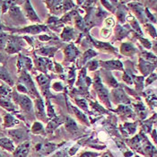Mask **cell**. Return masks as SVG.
<instances>
[{
    "label": "cell",
    "mask_w": 157,
    "mask_h": 157,
    "mask_svg": "<svg viewBox=\"0 0 157 157\" xmlns=\"http://www.w3.org/2000/svg\"><path fill=\"white\" fill-rule=\"evenodd\" d=\"M5 49L8 54H14L18 52L21 49V42L19 39L14 38V37L8 38Z\"/></svg>",
    "instance_id": "6da1fadb"
},
{
    "label": "cell",
    "mask_w": 157,
    "mask_h": 157,
    "mask_svg": "<svg viewBox=\"0 0 157 157\" xmlns=\"http://www.w3.org/2000/svg\"><path fill=\"white\" fill-rule=\"evenodd\" d=\"M14 99H15V101H17V103L21 106V108L25 110V111H30L32 109L33 107V104H32V101L24 94H15L14 95Z\"/></svg>",
    "instance_id": "7a4b0ae2"
},
{
    "label": "cell",
    "mask_w": 157,
    "mask_h": 157,
    "mask_svg": "<svg viewBox=\"0 0 157 157\" xmlns=\"http://www.w3.org/2000/svg\"><path fill=\"white\" fill-rule=\"evenodd\" d=\"M29 150H30L29 142H24L13 151V155L14 157H26L29 153Z\"/></svg>",
    "instance_id": "3957f363"
},
{
    "label": "cell",
    "mask_w": 157,
    "mask_h": 157,
    "mask_svg": "<svg viewBox=\"0 0 157 157\" xmlns=\"http://www.w3.org/2000/svg\"><path fill=\"white\" fill-rule=\"evenodd\" d=\"M24 10H25V13H26L27 17H28L31 21H33V22H39V21H40L39 17L37 16L36 13L33 10V6H32L31 3H30L29 1H26V2H25Z\"/></svg>",
    "instance_id": "277c9868"
},
{
    "label": "cell",
    "mask_w": 157,
    "mask_h": 157,
    "mask_svg": "<svg viewBox=\"0 0 157 157\" xmlns=\"http://www.w3.org/2000/svg\"><path fill=\"white\" fill-rule=\"evenodd\" d=\"M41 31H45V27H44V26H37V25H33V26L25 27L24 29L16 30L15 32H17V33H24L36 34V33H39L41 32Z\"/></svg>",
    "instance_id": "5b68a950"
},
{
    "label": "cell",
    "mask_w": 157,
    "mask_h": 157,
    "mask_svg": "<svg viewBox=\"0 0 157 157\" xmlns=\"http://www.w3.org/2000/svg\"><path fill=\"white\" fill-rule=\"evenodd\" d=\"M0 79L3 80L4 82H6L8 85H13V81L10 74L4 67H0Z\"/></svg>",
    "instance_id": "8992f818"
},
{
    "label": "cell",
    "mask_w": 157,
    "mask_h": 157,
    "mask_svg": "<svg viewBox=\"0 0 157 157\" xmlns=\"http://www.w3.org/2000/svg\"><path fill=\"white\" fill-rule=\"evenodd\" d=\"M13 4L11 6V7L8 10L9 11V14L11 15V17L13 18L14 20H23L24 19V16H23L21 11H20V8L17 6L13 5Z\"/></svg>",
    "instance_id": "52a82bcc"
},
{
    "label": "cell",
    "mask_w": 157,
    "mask_h": 157,
    "mask_svg": "<svg viewBox=\"0 0 157 157\" xmlns=\"http://www.w3.org/2000/svg\"><path fill=\"white\" fill-rule=\"evenodd\" d=\"M0 146L9 152H13L14 149V145L11 139L6 138V137H1L0 138Z\"/></svg>",
    "instance_id": "ba28073f"
},
{
    "label": "cell",
    "mask_w": 157,
    "mask_h": 157,
    "mask_svg": "<svg viewBox=\"0 0 157 157\" xmlns=\"http://www.w3.org/2000/svg\"><path fill=\"white\" fill-rule=\"evenodd\" d=\"M8 134L11 136V137L13 139V141H15V142H20V141H22L24 138V136H25L24 131V130H22V129H13V130H10V131H8Z\"/></svg>",
    "instance_id": "9c48e42d"
},
{
    "label": "cell",
    "mask_w": 157,
    "mask_h": 157,
    "mask_svg": "<svg viewBox=\"0 0 157 157\" xmlns=\"http://www.w3.org/2000/svg\"><path fill=\"white\" fill-rule=\"evenodd\" d=\"M16 124H18V121L15 120L11 114H6L4 116V127L5 128H12Z\"/></svg>",
    "instance_id": "30bf717a"
},
{
    "label": "cell",
    "mask_w": 157,
    "mask_h": 157,
    "mask_svg": "<svg viewBox=\"0 0 157 157\" xmlns=\"http://www.w3.org/2000/svg\"><path fill=\"white\" fill-rule=\"evenodd\" d=\"M0 106L3 107L4 109H6L8 111H13L15 110V107L12 103V101L6 98H1L0 99Z\"/></svg>",
    "instance_id": "8fae6325"
},
{
    "label": "cell",
    "mask_w": 157,
    "mask_h": 157,
    "mask_svg": "<svg viewBox=\"0 0 157 157\" xmlns=\"http://www.w3.org/2000/svg\"><path fill=\"white\" fill-rule=\"evenodd\" d=\"M66 127L70 131H75L77 129V125H76L75 121H73L70 118H67L66 120Z\"/></svg>",
    "instance_id": "7c38bea8"
},
{
    "label": "cell",
    "mask_w": 157,
    "mask_h": 157,
    "mask_svg": "<svg viewBox=\"0 0 157 157\" xmlns=\"http://www.w3.org/2000/svg\"><path fill=\"white\" fill-rule=\"evenodd\" d=\"M108 68H116V69H120L122 68V64L119 61H109V62H106L104 63Z\"/></svg>",
    "instance_id": "4fadbf2b"
},
{
    "label": "cell",
    "mask_w": 157,
    "mask_h": 157,
    "mask_svg": "<svg viewBox=\"0 0 157 157\" xmlns=\"http://www.w3.org/2000/svg\"><path fill=\"white\" fill-rule=\"evenodd\" d=\"M36 109L37 113H38L39 115L44 116V106H43V102H42L41 99H37Z\"/></svg>",
    "instance_id": "5bb4252c"
},
{
    "label": "cell",
    "mask_w": 157,
    "mask_h": 157,
    "mask_svg": "<svg viewBox=\"0 0 157 157\" xmlns=\"http://www.w3.org/2000/svg\"><path fill=\"white\" fill-rule=\"evenodd\" d=\"M11 90L9 87H7L6 85H0V96L2 98H5L7 96L10 94Z\"/></svg>",
    "instance_id": "9a60e30c"
},
{
    "label": "cell",
    "mask_w": 157,
    "mask_h": 157,
    "mask_svg": "<svg viewBox=\"0 0 157 157\" xmlns=\"http://www.w3.org/2000/svg\"><path fill=\"white\" fill-rule=\"evenodd\" d=\"M7 40H8L7 35L5 33H3L2 31H0V48L6 47Z\"/></svg>",
    "instance_id": "2e32d148"
},
{
    "label": "cell",
    "mask_w": 157,
    "mask_h": 157,
    "mask_svg": "<svg viewBox=\"0 0 157 157\" xmlns=\"http://www.w3.org/2000/svg\"><path fill=\"white\" fill-rule=\"evenodd\" d=\"M37 80H38L39 84L41 85L43 88H44L45 86H47V85L48 84V79L45 76V75H40V76H38Z\"/></svg>",
    "instance_id": "e0dca14e"
},
{
    "label": "cell",
    "mask_w": 157,
    "mask_h": 157,
    "mask_svg": "<svg viewBox=\"0 0 157 157\" xmlns=\"http://www.w3.org/2000/svg\"><path fill=\"white\" fill-rule=\"evenodd\" d=\"M61 122H62V121H61V119H59V118H57V119L53 120L52 121H50V123L48 124V128H49V130H52V129L56 128L60 124Z\"/></svg>",
    "instance_id": "ac0fdd59"
},
{
    "label": "cell",
    "mask_w": 157,
    "mask_h": 157,
    "mask_svg": "<svg viewBox=\"0 0 157 157\" xmlns=\"http://www.w3.org/2000/svg\"><path fill=\"white\" fill-rule=\"evenodd\" d=\"M32 130H33V133H40V132H42V126H41V124H40V123H34L33 124V128H32Z\"/></svg>",
    "instance_id": "d6986e66"
},
{
    "label": "cell",
    "mask_w": 157,
    "mask_h": 157,
    "mask_svg": "<svg viewBox=\"0 0 157 157\" xmlns=\"http://www.w3.org/2000/svg\"><path fill=\"white\" fill-rule=\"evenodd\" d=\"M122 51L126 54H128V53H131L134 51L133 47L130 45V44H123L122 46Z\"/></svg>",
    "instance_id": "ffe728a7"
},
{
    "label": "cell",
    "mask_w": 157,
    "mask_h": 157,
    "mask_svg": "<svg viewBox=\"0 0 157 157\" xmlns=\"http://www.w3.org/2000/svg\"><path fill=\"white\" fill-rule=\"evenodd\" d=\"M54 147H55V145H51V144H46V145H44L43 146V152L44 153H50L53 149H54Z\"/></svg>",
    "instance_id": "44dd1931"
},
{
    "label": "cell",
    "mask_w": 157,
    "mask_h": 157,
    "mask_svg": "<svg viewBox=\"0 0 157 157\" xmlns=\"http://www.w3.org/2000/svg\"><path fill=\"white\" fill-rule=\"evenodd\" d=\"M73 109H74V111L75 112V115H77V117L80 119V120H82L83 121H86V118H85V116L82 113V112H80L79 110L77 109H75V107H73Z\"/></svg>",
    "instance_id": "7402d4cb"
},
{
    "label": "cell",
    "mask_w": 157,
    "mask_h": 157,
    "mask_svg": "<svg viewBox=\"0 0 157 157\" xmlns=\"http://www.w3.org/2000/svg\"><path fill=\"white\" fill-rule=\"evenodd\" d=\"M71 35H72V31L67 28V29L64 31V33H63V35H62V36H63V38H64L65 40H66V39H67V40H69V39H70V37H71Z\"/></svg>",
    "instance_id": "603a6c76"
},
{
    "label": "cell",
    "mask_w": 157,
    "mask_h": 157,
    "mask_svg": "<svg viewBox=\"0 0 157 157\" xmlns=\"http://www.w3.org/2000/svg\"><path fill=\"white\" fill-rule=\"evenodd\" d=\"M94 55H95V52H94L93 50H88V51L85 54V60H86L87 59L92 58V57L94 56Z\"/></svg>",
    "instance_id": "cb8c5ba5"
},
{
    "label": "cell",
    "mask_w": 157,
    "mask_h": 157,
    "mask_svg": "<svg viewBox=\"0 0 157 157\" xmlns=\"http://www.w3.org/2000/svg\"><path fill=\"white\" fill-rule=\"evenodd\" d=\"M17 90L19 91V93H27V88L23 85H17Z\"/></svg>",
    "instance_id": "d4e9b609"
},
{
    "label": "cell",
    "mask_w": 157,
    "mask_h": 157,
    "mask_svg": "<svg viewBox=\"0 0 157 157\" xmlns=\"http://www.w3.org/2000/svg\"><path fill=\"white\" fill-rule=\"evenodd\" d=\"M97 67H98V64H97V62L95 61H94V62H92L91 63V65L89 66V68L91 69V70H94V69H95Z\"/></svg>",
    "instance_id": "484cf974"
},
{
    "label": "cell",
    "mask_w": 157,
    "mask_h": 157,
    "mask_svg": "<svg viewBox=\"0 0 157 157\" xmlns=\"http://www.w3.org/2000/svg\"><path fill=\"white\" fill-rule=\"evenodd\" d=\"M97 155L96 154H93V153H85L84 155H82L81 157H95Z\"/></svg>",
    "instance_id": "4316f807"
},
{
    "label": "cell",
    "mask_w": 157,
    "mask_h": 157,
    "mask_svg": "<svg viewBox=\"0 0 157 157\" xmlns=\"http://www.w3.org/2000/svg\"><path fill=\"white\" fill-rule=\"evenodd\" d=\"M105 23H106V24H107L108 26H112V25H113V24H114V22H113V20H112L111 18H109V19H107Z\"/></svg>",
    "instance_id": "83f0119b"
},
{
    "label": "cell",
    "mask_w": 157,
    "mask_h": 157,
    "mask_svg": "<svg viewBox=\"0 0 157 157\" xmlns=\"http://www.w3.org/2000/svg\"><path fill=\"white\" fill-rule=\"evenodd\" d=\"M78 104L82 107V108H84V107H86V104H85V101H84V100H82V101H78Z\"/></svg>",
    "instance_id": "f1b7e54d"
},
{
    "label": "cell",
    "mask_w": 157,
    "mask_h": 157,
    "mask_svg": "<svg viewBox=\"0 0 157 157\" xmlns=\"http://www.w3.org/2000/svg\"><path fill=\"white\" fill-rule=\"evenodd\" d=\"M3 59H4V56H3V54H2V53H0V63L3 61Z\"/></svg>",
    "instance_id": "f546056e"
},
{
    "label": "cell",
    "mask_w": 157,
    "mask_h": 157,
    "mask_svg": "<svg viewBox=\"0 0 157 157\" xmlns=\"http://www.w3.org/2000/svg\"><path fill=\"white\" fill-rule=\"evenodd\" d=\"M154 48H155V50H156L157 51V42L155 44V46H154Z\"/></svg>",
    "instance_id": "4dcf8cb0"
},
{
    "label": "cell",
    "mask_w": 157,
    "mask_h": 157,
    "mask_svg": "<svg viewBox=\"0 0 157 157\" xmlns=\"http://www.w3.org/2000/svg\"><path fill=\"white\" fill-rule=\"evenodd\" d=\"M0 157H5V155H2V154L0 153Z\"/></svg>",
    "instance_id": "1f68e13d"
}]
</instances>
